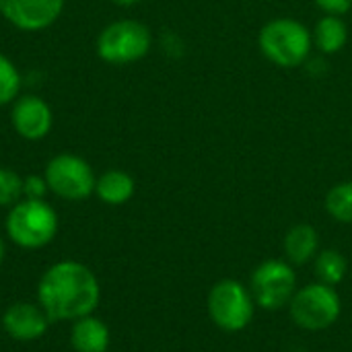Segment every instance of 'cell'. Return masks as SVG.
<instances>
[{
	"label": "cell",
	"instance_id": "obj_1",
	"mask_svg": "<svg viewBox=\"0 0 352 352\" xmlns=\"http://www.w3.org/2000/svg\"><path fill=\"white\" fill-rule=\"evenodd\" d=\"M99 301L101 285L95 272L76 260L52 264L37 285V303L50 322H76L95 314Z\"/></svg>",
	"mask_w": 352,
	"mask_h": 352
},
{
	"label": "cell",
	"instance_id": "obj_2",
	"mask_svg": "<svg viewBox=\"0 0 352 352\" xmlns=\"http://www.w3.org/2000/svg\"><path fill=\"white\" fill-rule=\"evenodd\" d=\"M260 52L278 68L303 66L314 50L311 31L297 19L276 16L268 21L258 33Z\"/></svg>",
	"mask_w": 352,
	"mask_h": 352
},
{
	"label": "cell",
	"instance_id": "obj_3",
	"mask_svg": "<svg viewBox=\"0 0 352 352\" xmlns=\"http://www.w3.org/2000/svg\"><path fill=\"white\" fill-rule=\"evenodd\" d=\"M58 212L45 200L23 198L8 208L4 229L8 239L21 250H41L58 235Z\"/></svg>",
	"mask_w": 352,
	"mask_h": 352
},
{
	"label": "cell",
	"instance_id": "obj_4",
	"mask_svg": "<svg viewBox=\"0 0 352 352\" xmlns=\"http://www.w3.org/2000/svg\"><path fill=\"white\" fill-rule=\"evenodd\" d=\"M153 47L151 29L134 19H120L101 29L95 50L97 56L113 66H126L142 60Z\"/></svg>",
	"mask_w": 352,
	"mask_h": 352
},
{
	"label": "cell",
	"instance_id": "obj_5",
	"mask_svg": "<svg viewBox=\"0 0 352 352\" xmlns=\"http://www.w3.org/2000/svg\"><path fill=\"white\" fill-rule=\"evenodd\" d=\"M206 307L212 324L223 332L245 330L256 314V301L252 297V291L231 278L219 280L210 289Z\"/></svg>",
	"mask_w": 352,
	"mask_h": 352
},
{
	"label": "cell",
	"instance_id": "obj_6",
	"mask_svg": "<svg viewBox=\"0 0 352 352\" xmlns=\"http://www.w3.org/2000/svg\"><path fill=\"white\" fill-rule=\"evenodd\" d=\"M291 318L293 322L309 332H320L332 328L340 314L342 301L336 293V287H328L324 283H314L303 289H297L291 303Z\"/></svg>",
	"mask_w": 352,
	"mask_h": 352
},
{
	"label": "cell",
	"instance_id": "obj_7",
	"mask_svg": "<svg viewBox=\"0 0 352 352\" xmlns=\"http://www.w3.org/2000/svg\"><path fill=\"white\" fill-rule=\"evenodd\" d=\"M43 177L52 194L62 200L78 202L95 194L97 175L93 167L78 155L62 153L47 161Z\"/></svg>",
	"mask_w": 352,
	"mask_h": 352
},
{
	"label": "cell",
	"instance_id": "obj_8",
	"mask_svg": "<svg viewBox=\"0 0 352 352\" xmlns=\"http://www.w3.org/2000/svg\"><path fill=\"white\" fill-rule=\"evenodd\" d=\"M250 291L258 307L278 311L287 307L297 293V274L285 260H266L254 270Z\"/></svg>",
	"mask_w": 352,
	"mask_h": 352
},
{
	"label": "cell",
	"instance_id": "obj_9",
	"mask_svg": "<svg viewBox=\"0 0 352 352\" xmlns=\"http://www.w3.org/2000/svg\"><path fill=\"white\" fill-rule=\"evenodd\" d=\"M64 4L66 0H0V14L19 31L35 33L52 27Z\"/></svg>",
	"mask_w": 352,
	"mask_h": 352
},
{
	"label": "cell",
	"instance_id": "obj_10",
	"mask_svg": "<svg viewBox=\"0 0 352 352\" xmlns=\"http://www.w3.org/2000/svg\"><path fill=\"white\" fill-rule=\"evenodd\" d=\"M10 124L25 140H41L50 134L54 116L52 107L37 95H21L12 101Z\"/></svg>",
	"mask_w": 352,
	"mask_h": 352
},
{
	"label": "cell",
	"instance_id": "obj_11",
	"mask_svg": "<svg viewBox=\"0 0 352 352\" xmlns=\"http://www.w3.org/2000/svg\"><path fill=\"white\" fill-rule=\"evenodd\" d=\"M50 318L39 303L19 301L6 307L2 316L4 332L16 342H35L45 336L50 328Z\"/></svg>",
	"mask_w": 352,
	"mask_h": 352
},
{
	"label": "cell",
	"instance_id": "obj_12",
	"mask_svg": "<svg viewBox=\"0 0 352 352\" xmlns=\"http://www.w3.org/2000/svg\"><path fill=\"white\" fill-rule=\"evenodd\" d=\"M70 344L74 352H107L111 344V334L107 324L91 314L72 322Z\"/></svg>",
	"mask_w": 352,
	"mask_h": 352
},
{
	"label": "cell",
	"instance_id": "obj_13",
	"mask_svg": "<svg viewBox=\"0 0 352 352\" xmlns=\"http://www.w3.org/2000/svg\"><path fill=\"white\" fill-rule=\"evenodd\" d=\"M285 254L291 264H307L320 254V235L316 227L299 223L285 235Z\"/></svg>",
	"mask_w": 352,
	"mask_h": 352
},
{
	"label": "cell",
	"instance_id": "obj_14",
	"mask_svg": "<svg viewBox=\"0 0 352 352\" xmlns=\"http://www.w3.org/2000/svg\"><path fill=\"white\" fill-rule=\"evenodd\" d=\"M136 192L134 177L122 169H109L97 177L95 184V194L103 204L109 206H122L126 204Z\"/></svg>",
	"mask_w": 352,
	"mask_h": 352
},
{
	"label": "cell",
	"instance_id": "obj_15",
	"mask_svg": "<svg viewBox=\"0 0 352 352\" xmlns=\"http://www.w3.org/2000/svg\"><path fill=\"white\" fill-rule=\"evenodd\" d=\"M311 37H314V47H318L320 54L332 56V54H338L340 50H344V45L349 43V27L342 16L324 14L316 23Z\"/></svg>",
	"mask_w": 352,
	"mask_h": 352
},
{
	"label": "cell",
	"instance_id": "obj_16",
	"mask_svg": "<svg viewBox=\"0 0 352 352\" xmlns=\"http://www.w3.org/2000/svg\"><path fill=\"white\" fill-rule=\"evenodd\" d=\"M349 272L346 258L336 250H324L316 256V276L318 283H324L328 287H336L344 280Z\"/></svg>",
	"mask_w": 352,
	"mask_h": 352
},
{
	"label": "cell",
	"instance_id": "obj_17",
	"mask_svg": "<svg viewBox=\"0 0 352 352\" xmlns=\"http://www.w3.org/2000/svg\"><path fill=\"white\" fill-rule=\"evenodd\" d=\"M328 214L344 225H352V182H342L326 194Z\"/></svg>",
	"mask_w": 352,
	"mask_h": 352
},
{
	"label": "cell",
	"instance_id": "obj_18",
	"mask_svg": "<svg viewBox=\"0 0 352 352\" xmlns=\"http://www.w3.org/2000/svg\"><path fill=\"white\" fill-rule=\"evenodd\" d=\"M21 91V74L14 66V62L0 54V107L10 105Z\"/></svg>",
	"mask_w": 352,
	"mask_h": 352
},
{
	"label": "cell",
	"instance_id": "obj_19",
	"mask_svg": "<svg viewBox=\"0 0 352 352\" xmlns=\"http://www.w3.org/2000/svg\"><path fill=\"white\" fill-rule=\"evenodd\" d=\"M23 200V177L6 167H0V206H14Z\"/></svg>",
	"mask_w": 352,
	"mask_h": 352
},
{
	"label": "cell",
	"instance_id": "obj_20",
	"mask_svg": "<svg viewBox=\"0 0 352 352\" xmlns=\"http://www.w3.org/2000/svg\"><path fill=\"white\" fill-rule=\"evenodd\" d=\"M50 192L47 182L43 175H27L23 177V198L29 200H45V194Z\"/></svg>",
	"mask_w": 352,
	"mask_h": 352
},
{
	"label": "cell",
	"instance_id": "obj_21",
	"mask_svg": "<svg viewBox=\"0 0 352 352\" xmlns=\"http://www.w3.org/2000/svg\"><path fill=\"white\" fill-rule=\"evenodd\" d=\"M316 6L320 10H324V14H336L342 16L352 8V0H314Z\"/></svg>",
	"mask_w": 352,
	"mask_h": 352
},
{
	"label": "cell",
	"instance_id": "obj_22",
	"mask_svg": "<svg viewBox=\"0 0 352 352\" xmlns=\"http://www.w3.org/2000/svg\"><path fill=\"white\" fill-rule=\"evenodd\" d=\"M113 4H118V6H134V4H138L140 0H111Z\"/></svg>",
	"mask_w": 352,
	"mask_h": 352
},
{
	"label": "cell",
	"instance_id": "obj_23",
	"mask_svg": "<svg viewBox=\"0 0 352 352\" xmlns=\"http://www.w3.org/2000/svg\"><path fill=\"white\" fill-rule=\"evenodd\" d=\"M4 256H6V245H4V241H2V237H0V264H2V260H4Z\"/></svg>",
	"mask_w": 352,
	"mask_h": 352
}]
</instances>
